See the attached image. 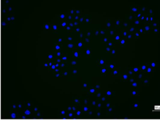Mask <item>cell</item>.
Returning a JSON list of instances; mask_svg holds the SVG:
<instances>
[{"label": "cell", "mask_w": 160, "mask_h": 120, "mask_svg": "<svg viewBox=\"0 0 160 120\" xmlns=\"http://www.w3.org/2000/svg\"><path fill=\"white\" fill-rule=\"evenodd\" d=\"M31 112L29 111V110H27L26 111V112H25V114H27V115H29L30 114Z\"/></svg>", "instance_id": "1"}, {"label": "cell", "mask_w": 160, "mask_h": 120, "mask_svg": "<svg viewBox=\"0 0 160 120\" xmlns=\"http://www.w3.org/2000/svg\"><path fill=\"white\" fill-rule=\"evenodd\" d=\"M11 116H12V118H13V119L16 118V114L15 113H12Z\"/></svg>", "instance_id": "2"}, {"label": "cell", "mask_w": 160, "mask_h": 120, "mask_svg": "<svg viewBox=\"0 0 160 120\" xmlns=\"http://www.w3.org/2000/svg\"><path fill=\"white\" fill-rule=\"evenodd\" d=\"M68 47L70 48H72L73 47V45H72V44H69V45H68Z\"/></svg>", "instance_id": "3"}, {"label": "cell", "mask_w": 160, "mask_h": 120, "mask_svg": "<svg viewBox=\"0 0 160 120\" xmlns=\"http://www.w3.org/2000/svg\"><path fill=\"white\" fill-rule=\"evenodd\" d=\"M75 56H76V57H77L78 56V53L77 52H75L74 53Z\"/></svg>", "instance_id": "4"}, {"label": "cell", "mask_w": 160, "mask_h": 120, "mask_svg": "<svg viewBox=\"0 0 160 120\" xmlns=\"http://www.w3.org/2000/svg\"><path fill=\"white\" fill-rule=\"evenodd\" d=\"M78 47H81V46H82V43H78Z\"/></svg>", "instance_id": "5"}, {"label": "cell", "mask_w": 160, "mask_h": 120, "mask_svg": "<svg viewBox=\"0 0 160 120\" xmlns=\"http://www.w3.org/2000/svg\"><path fill=\"white\" fill-rule=\"evenodd\" d=\"M76 64V62H75V61H73V62H72V64L75 65Z\"/></svg>", "instance_id": "6"}, {"label": "cell", "mask_w": 160, "mask_h": 120, "mask_svg": "<svg viewBox=\"0 0 160 120\" xmlns=\"http://www.w3.org/2000/svg\"><path fill=\"white\" fill-rule=\"evenodd\" d=\"M88 110V108H87V107H85V108H84V110H85V111H87Z\"/></svg>", "instance_id": "7"}, {"label": "cell", "mask_w": 160, "mask_h": 120, "mask_svg": "<svg viewBox=\"0 0 160 120\" xmlns=\"http://www.w3.org/2000/svg\"><path fill=\"white\" fill-rule=\"evenodd\" d=\"M90 51L88 50H87V54H90Z\"/></svg>", "instance_id": "8"}, {"label": "cell", "mask_w": 160, "mask_h": 120, "mask_svg": "<svg viewBox=\"0 0 160 120\" xmlns=\"http://www.w3.org/2000/svg\"><path fill=\"white\" fill-rule=\"evenodd\" d=\"M56 48L57 49H60V47L58 46H56Z\"/></svg>", "instance_id": "9"}, {"label": "cell", "mask_w": 160, "mask_h": 120, "mask_svg": "<svg viewBox=\"0 0 160 120\" xmlns=\"http://www.w3.org/2000/svg\"><path fill=\"white\" fill-rule=\"evenodd\" d=\"M94 92V89H92V90H90L91 92Z\"/></svg>", "instance_id": "10"}, {"label": "cell", "mask_w": 160, "mask_h": 120, "mask_svg": "<svg viewBox=\"0 0 160 120\" xmlns=\"http://www.w3.org/2000/svg\"><path fill=\"white\" fill-rule=\"evenodd\" d=\"M52 57H53V56L52 55H50L48 56V58H50V59H51Z\"/></svg>", "instance_id": "11"}, {"label": "cell", "mask_w": 160, "mask_h": 120, "mask_svg": "<svg viewBox=\"0 0 160 120\" xmlns=\"http://www.w3.org/2000/svg\"><path fill=\"white\" fill-rule=\"evenodd\" d=\"M80 111L78 112H77L78 115H80Z\"/></svg>", "instance_id": "12"}, {"label": "cell", "mask_w": 160, "mask_h": 120, "mask_svg": "<svg viewBox=\"0 0 160 120\" xmlns=\"http://www.w3.org/2000/svg\"><path fill=\"white\" fill-rule=\"evenodd\" d=\"M45 27L46 29H48V28H49V27H48V25H46Z\"/></svg>", "instance_id": "13"}, {"label": "cell", "mask_w": 160, "mask_h": 120, "mask_svg": "<svg viewBox=\"0 0 160 120\" xmlns=\"http://www.w3.org/2000/svg\"><path fill=\"white\" fill-rule=\"evenodd\" d=\"M62 59H63V60H66V59H67V57H63V58H62Z\"/></svg>", "instance_id": "14"}, {"label": "cell", "mask_w": 160, "mask_h": 120, "mask_svg": "<svg viewBox=\"0 0 160 120\" xmlns=\"http://www.w3.org/2000/svg\"><path fill=\"white\" fill-rule=\"evenodd\" d=\"M54 29H55V30H56V29H57V26H56V25H54Z\"/></svg>", "instance_id": "15"}, {"label": "cell", "mask_w": 160, "mask_h": 120, "mask_svg": "<svg viewBox=\"0 0 160 120\" xmlns=\"http://www.w3.org/2000/svg\"><path fill=\"white\" fill-rule=\"evenodd\" d=\"M57 54H58V56H60L61 55V53L60 52H58Z\"/></svg>", "instance_id": "16"}, {"label": "cell", "mask_w": 160, "mask_h": 120, "mask_svg": "<svg viewBox=\"0 0 160 120\" xmlns=\"http://www.w3.org/2000/svg\"><path fill=\"white\" fill-rule=\"evenodd\" d=\"M72 113H70V114H69V116H70V117H72Z\"/></svg>", "instance_id": "17"}, {"label": "cell", "mask_w": 160, "mask_h": 120, "mask_svg": "<svg viewBox=\"0 0 160 120\" xmlns=\"http://www.w3.org/2000/svg\"><path fill=\"white\" fill-rule=\"evenodd\" d=\"M86 41H87V42H88L89 40L88 39V38H86Z\"/></svg>", "instance_id": "18"}, {"label": "cell", "mask_w": 160, "mask_h": 120, "mask_svg": "<svg viewBox=\"0 0 160 120\" xmlns=\"http://www.w3.org/2000/svg\"><path fill=\"white\" fill-rule=\"evenodd\" d=\"M62 114H64V113H65V112H64V111H62Z\"/></svg>", "instance_id": "19"}, {"label": "cell", "mask_w": 160, "mask_h": 120, "mask_svg": "<svg viewBox=\"0 0 160 120\" xmlns=\"http://www.w3.org/2000/svg\"><path fill=\"white\" fill-rule=\"evenodd\" d=\"M52 68H53V69H54V68H55V65L52 66Z\"/></svg>", "instance_id": "20"}, {"label": "cell", "mask_w": 160, "mask_h": 120, "mask_svg": "<svg viewBox=\"0 0 160 120\" xmlns=\"http://www.w3.org/2000/svg\"><path fill=\"white\" fill-rule=\"evenodd\" d=\"M62 26H65L66 25V23L65 22H64V23H62Z\"/></svg>", "instance_id": "21"}, {"label": "cell", "mask_w": 160, "mask_h": 120, "mask_svg": "<svg viewBox=\"0 0 160 120\" xmlns=\"http://www.w3.org/2000/svg\"><path fill=\"white\" fill-rule=\"evenodd\" d=\"M77 72V70H74V71H73L74 73H76Z\"/></svg>", "instance_id": "22"}, {"label": "cell", "mask_w": 160, "mask_h": 120, "mask_svg": "<svg viewBox=\"0 0 160 120\" xmlns=\"http://www.w3.org/2000/svg\"><path fill=\"white\" fill-rule=\"evenodd\" d=\"M84 87H87V84H86V83H85V84H84Z\"/></svg>", "instance_id": "23"}, {"label": "cell", "mask_w": 160, "mask_h": 120, "mask_svg": "<svg viewBox=\"0 0 160 120\" xmlns=\"http://www.w3.org/2000/svg\"><path fill=\"white\" fill-rule=\"evenodd\" d=\"M40 115H41V114H40V112H38V114H37V115H38V116H40Z\"/></svg>", "instance_id": "24"}, {"label": "cell", "mask_w": 160, "mask_h": 120, "mask_svg": "<svg viewBox=\"0 0 160 120\" xmlns=\"http://www.w3.org/2000/svg\"><path fill=\"white\" fill-rule=\"evenodd\" d=\"M68 39H69V40H72V38H68Z\"/></svg>", "instance_id": "25"}, {"label": "cell", "mask_w": 160, "mask_h": 120, "mask_svg": "<svg viewBox=\"0 0 160 120\" xmlns=\"http://www.w3.org/2000/svg\"><path fill=\"white\" fill-rule=\"evenodd\" d=\"M73 110L74 111L76 110V108H74V107H73L72 108Z\"/></svg>", "instance_id": "26"}, {"label": "cell", "mask_w": 160, "mask_h": 120, "mask_svg": "<svg viewBox=\"0 0 160 120\" xmlns=\"http://www.w3.org/2000/svg\"><path fill=\"white\" fill-rule=\"evenodd\" d=\"M71 109H72V108H71V107H69V108H68V110H71Z\"/></svg>", "instance_id": "27"}, {"label": "cell", "mask_w": 160, "mask_h": 120, "mask_svg": "<svg viewBox=\"0 0 160 120\" xmlns=\"http://www.w3.org/2000/svg\"><path fill=\"white\" fill-rule=\"evenodd\" d=\"M75 101L76 102H78V99H75Z\"/></svg>", "instance_id": "28"}, {"label": "cell", "mask_w": 160, "mask_h": 120, "mask_svg": "<svg viewBox=\"0 0 160 120\" xmlns=\"http://www.w3.org/2000/svg\"><path fill=\"white\" fill-rule=\"evenodd\" d=\"M67 75V72H65V73H64V75H65V76H66V75Z\"/></svg>", "instance_id": "29"}, {"label": "cell", "mask_w": 160, "mask_h": 120, "mask_svg": "<svg viewBox=\"0 0 160 120\" xmlns=\"http://www.w3.org/2000/svg\"><path fill=\"white\" fill-rule=\"evenodd\" d=\"M61 17L62 18H63L64 17V15H62Z\"/></svg>", "instance_id": "30"}, {"label": "cell", "mask_w": 160, "mask_h": 120, "mask_svg": "<svg viewBox=\"0 0 160 120\" xmlns=\"http://www.w3.org/2000/svg\"><path fill=\"white\" fill-rule=\"evenodd\" d=\"M59 76V74H57V75H56V77H58Z\"/></svg>", "instance_id": "31"}, {"label": "cell", "mask_w": 160, "mask_h": 120, "mask_svg": "<svg viewBox=\"0 0 160 120\" xmlns=\"http://www.w3.org/2000/svg\"><path fill=\"white\" fill-rule=\"evenodd\" d=\"M87 100H85V104H87Z\"/></svg>", "instance_id": "32"}, {"label": "cell", "mask_w": 160, "mask_h": 120, "mask_svg": "<svg viewBox=\"0 0 160 120\" xmlns=\"http://www.w3.org/2000/svg\"><path fill=\"white\" fill-rule=\"evenodd\" d=\"M28 106H31L30 103H28Z\"/></svg>", "instance_id": "33"}, {"label": "cell", "mask_w": 160, "mask_h": 120, "mask_svg": "<svg viewBox=\"0 0 160 120\" xmlns=\"http://www.w3.org/2000/svg\"><path fill=\"white\" fill-rule=\"evenodd\" d=\"M34 110H35V111H37V110H38V109H37V108H35V109H34Z\"/></svg>", "instance_id": "34"}, {"label": "cell", "mask_w": 160, "mask_h": 120, "mask_svg": "<svg viewBox=\"0 0 160 120\" xmlns=\"http://www.w3.org/2000/svg\"><path fill=\"white\" fill-rule=\"evenodd\" d=\"M59 42H61V41H62V39H59Z\"/></svg>", "instance_id": "35"}, {"label": "cell", "mask_w": 160, "mask_h": 120, "mask_svg": "<svg viewBox=\"0 0 160 120\" xmlns=\"http://www.w3.org/2000/svg\"><path fill=\"white\" fill-rule=\"evenodd\" d=\"M64 66V64H62L61 66L63 67V66Z\"/></svg>", "instance_id": "36"}, {"label": "cell", "mask_w": 160, "mask_h": 120, "mask_svg": "<svg viewBox=\"0 0 160 120\" xmlns=\"http://www.w3.org/2000/svg\"><path fill=\"white\" fill-rule=\"evenodd\" d=\"M16 107L15 105H13V108H15Z\"/></svg>", "instance_id": "37"}, {"label": "cell", "mask_w": 160, "mask_h": 120, "mask_svg": "<svg viewBox=\"0 0 160 120\" xmlns=\"http://www.w3.org/2000/svg\"><path fill=\"white\" fill-rule=\"evenodd\" d=\"M18 107H19V108H21V105H18Z\"/></svg>", "instance_id": "38"}, {"label": "cell", "mask_w": 160, "mask_h": 120, "mask_svg": "<svg viewBox=\"0 0 160 120\" xmlns=\"http://www.w3.org/2000/svg\"><path fill=\"white\" fill-rule=\"evenodd\" d=\"M58 62H61V60H59V59H58Z\"/></svg>", "instance_id": "39"}, {"label": "cell", "mask_w": 160, "mask_h": 120, "mask_svg": "<svg viewBox=\"0 0 160 120\" xmlns=\"http://www.w3.org/2000/svg\"><path fill=\"white\" fill-rule=\"evenodd\" d=\"M90 35V32L88 33V36H89Z\"/></svg>", "instance_id": "40"}, {"label": "cell", "mask_w": 160, "mask_h": 120, "mask_svg": "<svg viewBox=\"0 0 160 120\" xmlns=\"http://www.w3.org/2000/svg\"><path fill=\"white\" fill-rule=\"evenodd\" d=\"M22 118H23V119H25L26 117H25V116H23V117H22Z\"/></svg>", "instance_id": "41"}, {"label": "cell", "mask_w": 160, "mask_h": 120, "mask_svg": "<svg viewBox=\"0 0 160 120\" xmlns=\"http://www.w3.org/2000/svg\"><path fill=\"white\" fill-rule=\"evenodd\" d=\"M92 104H93V105H95V102H94V101H93V103H92Z\"/></svg>", "instance_id": "42"}, {"label": "cell", "mask_w": 160, "mask_h": 120, "mask_svg": "<svg viewBox=\"0 0 160 120\" xmlns=\"http://www.w3.org/2000/svg\"><path fill=\"white\" fill-rule=\"evenodd\" d=\"M58 71H59L58 69H56V71H57V72H58Z\"/></svg>", "instance_id": "43"}, {"label": "cell", "mask_w": 160, "mask_h": 120, "mask_svg": "<svg viewBox=\"0 0 160 120\" xmlns=\"http://www.w3.org/2000/svg\"><path fill=\"white\" fill-rule=\"evenodd\" d=\"M58 66H59L58 64H57L56 65V66L58 67Z\"/></svg>", "instance_id": "44"}, {"label": "cell", "mask_w": 160, "mask_h": 120, "mask_svg": "<svg viewBox=\"0 0 160 120\" xmlns=\"http://www.w3.org/2000/svg\"><path fill=\"white\" fill-rule=\"evenodd\" d=\"M67 29H68V30H70V27H67Z\"/></svg>", "instance_id": "45"}, {"label": "cell", "mask_w": 160, "mask_h": 120, "mask_svg": "<svg viewBox=\"0 0 160 120\" xmlns=\"http://www.w3.org/2000/svg\"><path fill=\"white\" fill-rule=\"evenodd\" d=\"M45 66H48L47 64H45Z\"/></svg>", "instance_id": "46"}, {"label": "cell", "mask_w": 160, "mask_h": 120, "mask_svg": "<svg viewBox=\"0 0 160 120\" xmlns=\"http://www.w3.org/2000/svg\"><path fill=\"white\" fill-rule=\"evenodd\" d=\"M77 31H78H78H79V29H77Z\"/></svg>", "instance_id": "47"}, {"label": "cell", "mask_w": 160, "mask_h": 120, "mask_svg": "<svg viewBox=\"0 0 160 120\" xmlns=\"http://www.w3.org/2000/svg\"><path fill=\"white\" fill-rule=\"evenodd\" d=\"M82 20H83V18H81V19H80V21H82Z\"/></svg>", "instance_id": "48"}, {"label": "cell", "mask_w": 160, "mask_h": 120, "mask_svg": "<svg viewBox=\"0 0 160 120\" xmlns=\"http://www.w3.org/2000/svg\"><path fill=\"white\" fill-rule=\"evenodd\" d=\"M78 24L77 22H75V24H76H76Z\"/></svg>", "instance_id": "49"}, {"label": "cell", "mask_w": 160, "mask_h": 120, "mask_svg": "<svg viewBox=\"0 0 160 120\" xmlns=\"http://www.w3.org/2000/svg\"><path fill=\"white\" fill-rule=\"evenodd\" d=\"M51 65H52V63H49V65L51 66Z\"/></svg>", "instance_id": "50"}, {"label": "cell", "mask_w": 160, "mask_h": 120, "mask_svg": "<svg viewBox=\"0 0 160 120\" xmlns=\"http://www.w3.org/2000/svg\"><path fill=\"white\" fill-rule=\"evenodd\" d=\"M80 37H82V34H81V35H80Z\"/></svg>", "instance_id": "51"}, {"label": "cell", "mask_w": 160, "mask_h": 120, "mask_svg": "<svg viewBox=\"0 0 160 120\" xmlns=\"http://www.w3.org/2000/svg\"><path fill=\"white\" fill-rule=\"evenodd\" d=\"M70 25H71V26H73V24H72V23H71V24H70Z\"/></svg>", "instance_id": "52"}, {"label": "cell", "mask_w": 160, "mask_h": 120, "mask_svg": "<svg viewBox=\"0 0 160 120\" xmlns=\"http://www.w3.org/2000/svg\"><path fill=\"white\" fill-rule=\"evenodd\" d=\"M78 18V17H76V19H77Z\"/></svg>", "instance_id": "53"}, {"label": "cell", "mask_w": 160, "mask_h": 120, "mask_svg": "<svg viewBox=\"0 0 160 120\" xmlns=\"http://www.w3.org/2000/svg\"><path fill=\"white\" fill-rule=\"evenodd\" d=\"M101 63H103L102 61H101Z\"/></svg>", "instance_id": "54"}, {"label": "cell", "mask_w": 160, "mask_h": 120, "mask_svg": "<svg viewBox=\"0 0 160 120\" xmlns=\"http://www.w3.org/2000/svg\"><path fill=\"white\" fill-rule=\"evenodd\" d=\"M90 113V114H92V112H90V113Z\"/></svg>", "instance_id": "55"}, {"label": "cell", "mask_w": 160, "mask_h": 120, "mask_svg": "<svg viewBox=\"0 0 160 120\" xmlns=\"http://www.w3.org/2000/svg\"><path fill=\"white\" fill-rule=\"evenodd\" d=\"M63 120H65V119H66V118H63Z\"/></svg>", "instance_id": "56"}, {"label": "cell", "mask_w": 160, "mask_h": 120, "mask_svg": "<svg viewBox=\"0 0 160 120\" xmlns=\"http://www.w3.org/2000/svg\"><path fill=\"white\" fill-rule=\"evenodd\" d=\"M87 22H88V19H87Z\"/></svg>", "instance_id": "57"}, {"label": "cell", "mask_w": 160, "mask_h": 120, "mask_svg": "<svg viewBox=\"0 0 160 120\" xmlns=\"http://www.w3.org/2000/svg\"><path fill=\"white\" fill-rule=\"evenodd\" d=\"M98 96H100V94H98Z\"/></svg>", "instance_id": "58"}, {"label": "cell", "mask_w": 160, "mask_h": 120, "mask_svg": "<svg viewBox=\"0 0 160 120\" xmlns=\"http://www.w3.org/2000/svg\"><path fill=\"white\" fill-rule=\"evenodd\" d=\"M69 18L71 19V17H69Z\"/></svg>", "instance_id": "59"}, {"label": "cell", "mask_w": 160, "mask_h": 120, "mask_svg": "<svg viewBox=\"0 0 160 120\" xmlns=\"http://www.w3.org/2000/svg\"><path fill=\"white\" fill-rule=\"evenodd\" d=\"M96 87H97V88H98V87H99V86H96Z\"/></svg>", "instance_id": "60"}, {"label": "cell", "mask_w": 160, "mask_h": 120, "mask_svg": "<svg viewBox=\"0 0 160 120\" xmlns=\"http://www.w3.org/2000/svg\"><path fill=\"white\" fill-rule=\"evenodd\" d=\"M101 106V105H100V104H99V107H100V106Z\"/></svg>", "instance_id": "61"}]
</instances>
